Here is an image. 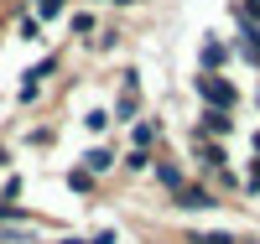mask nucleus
Here are the masks:
<instances>
[{
	"mask_svg": "<svg viewBox=\"0 0 260 244\" xmlns=\"http://www.w3.org/2000/svg\"><path fill=\"white\" fill-rule=\"evenodd\" d=\"M156 135H161V125H151V120H141V125H136V151H146V146L156 141Z\"/></svg>",
	"mask_w": 260,
	"mask_h": 244,
	"instance_id": "obj_5",
	"label": "nucleus"
},
{
	"mask_svg": "<svg viewBox=\"0 0 260 244\" xmlns=\"http://www.w3.org/2000/svg\"><path fill=\"white\" fill-rule=\"evenodd\" d=\"M57 244H89V239H78V234H68V239H57Z\"/></svg>",
	"mask_w": 260,
	"mask_h": 244,
	"instance_id": "obj_16",
	"label": "nucleus"
},
{
	"mask_svg": "<svg viewBox=\"0 0 260 244\" xmlns=\"http://www.w3.org/2000/svg\"><path fill=\"white\" fill-rule=\"evenodd\" d=\"M250 187H260V161H255V166H250Z\"/></svg>",
	"mask_w": 260,
	"mask_h": 244,
	"instance_id": "obj_15",
	"label": "nucleus"
},
{
	"mask_svg": "<svg viewBox=\"0 0 260 244\" xmlns=\"http://www.w3.org/2000/svg\"><path fill=\"white\" fill-rule=\"evenodd\" d=\"M198 94H203L208 109H229V104H234V88H229L219 73H198Z\"/></svg>",
	"mask_w": 260,
	"mask_h": 244,
	"instance_id": "obj_1",
	"label": "nucleus"
},
{
	"mask_svg": "<svg viewBox=\"0 0 260 244\" xmlns=\"http://www.w3.org/2000/svg\"><path fill=\"white\" fill-rule=\"evenodd\" d=\"M115 166V151H89V166L83 171H110Z\"/></svg>",
	"mask_w": 260,
	"mask_h": 244,
	"instance_id": "obj_6",
	"label": "nucleus"
},
{
	"mask_svg": "<svg viewBox=\"0 0 260 244\" xmlns=\"http://www.w3.org/2000/svg\"><path fill=\"white\" fill-rule=\"evenodd\" d=\"M0 218H21V208L16 203H0Z\"/></svg>",
	"mask_w": 260,
	"mask_h": 244,
	"instance_id": "obj_14",
	"label": "nucleus"
},
{
	"mask_svg": "<svg viewBox=\"0 0 260 244\" xmlns=\"http://www.w3.org/2000/svg\"><path fill=\"white\" fill-rule=\"evenodd\" d=\"M156 177H161V187H172V192L182 187V171H177V166H156Z\"/></svg>",
	"mask_w": 260,
	"mask_h": 244,
	"instance_id": "obj_8",
	"label": "nucleus"
},
{
	"mask_svg": "<svg viewBox=\"0 0 260 244\" xmlns=\"http://www.w3.org/2000/svg\"><path fill=\"white\" fill-rule=\"evenodd\" d=\"M68 182H73L78 192H89V187H94V171H68Z\"/></svg>",
	"mask_w": 260,
	"mask_h": 244,
	"instance_id": "obj_9",
	"label": "nucleus"
},
{
	"mask_svg": "<svg viewBox=\"0 0 260 244\" xmlns=\"http://www.w3.org/2000/svg\"><path fill=\"white\" fill-rule=\"evenodd\" d=\"M219 62H224V47H219V42H208V47H203V68L213 73V68H219Z\"/></svg>",
	"mask_w": 260,
	"mask_h": 244,
	"instance_id": "obj_7",
	"label": "nucleus"
},
{
	"mask_svg": "<svg viewBox=\"0 0 260 244\" xmlns=\"http://www.w3.org/2000/svg\"><path fill=\"white\" fill-rule=\"evenodd\" d=\"M21 239V229H0V244H16Z\"/></svg>",
	"mask_w": 260,
	"mask_h": 244,
	"instance_id": "obj_13",
	"label": "nucleus"
},
{
	"mask_svg": "<svg viewBox=\"0 0 260 244\" xmlns=\"http://www.w3.org/2000/svg\"><path fill=\"white\" fill-rule=\"evenodd\" d=\"M6 161H11V156H6V151H0V166H6Z\"/></svg>",
	"mask_w": 260,
	"mask_h": 244,
	"instance_id": "obj_17",
	"label": "nucleus"
},
{
	"mask_svg": "<svg viewBox=\"0 0 260 244\" xmlns=\"http://www.w3.org/2000/svg\"><path fill=\"white\" fill-rule=\"evenodd\" d=\"M192 141H198V156H203V166H208V171H219V166H224V151L213 146V141H203V135H192Z\"/></svg>",
	"mask_w": 260,
	"mask_h": 244,
	"instance_id": "obj_4",
	"label": "nucleus"
},
{
	"mask_svg": "<svg viewBox=\"0 0 260 244\" xmlns=\"http://www.w3.org/2000/svg\"><path fill=\"white\" fill-rule=\"evenodd\" d=\"M192 244H234V239H229V234H198Z\"/></svg>",
	"mask_w": 260,
	"mask_h": 244,
	"instance_id": "obj_12",
	"label": "nucleus"
},
{
	"mask_svg": "<svg viewBox=\"0 0 260 244\" xmlns=\"http://www.w3.org/2000/svg\"><path fill=\"white\" fill-rule=\"evenodd\" d=\"M229 130H234L229 109H203V115H198V135H213V141H219V135H229Z\"/></svg>",
	"mask_w": 260,
	"mask_h": 244,
	"instance_id": "obj_2",
	"label": "nucleus"
},
{
	"mask_svg": "<svg viewBox=\"0 0 260 244\" xmlns=\"http://www.w3.org/2000/svg\"><path fill=\"white\" fill-rule=\"evenodd\" d=\"M21 37L37 42V37H42V21H37V16H26V21H21Z\"/></svg>",
	"mask_w": 260,
	"mask_h": 244,
	"instance_id": "obj_10",
	"label": "nucleus"
},
{
	"mask_svg": "<svg viewBox=\"0 0 260 244\" xmlns=\"http://www.w3.org/2000/svg\"><path fill=\"white\" fill-rule=\"evenodd\" d=\"M110 6H130V0H110Z\"/></svg>",
	"mask_w": 260,
	"mask_h": 244,
	"instance_id": "obj_18",
	"label": "nucleus"
},
{
	"mask_svg": "<svg viewBox=\"0 0 260 244\" xmlns=\"http://www.w3.org/2000/svg\"><path fill=\"white\" fill-rule=\"evenodd\" d=\"M177 208H213L208 187H177Z\"/></svg>",
	"mask_w": 260,
	"mask_h": 244,
	"instance_id": "obj_3",
	"label": "nucleus"
},
{
	"mask_svg": "<svg viewBox=\"0 0 260 244\" xmlns=\"http://www.w3.org/2000/svg\"><path fill=\"white\" fill-rule=\"evenodd\" d=\"M37 11H42V16H57V11H62V0H37ZM42 16H37V21H42Z\"/></svg>",
	"mask_w": 260,
	"mask_h": 244,
	"instance_id": "obj_11",
	"label": "nucleus"
}]
</instances>
